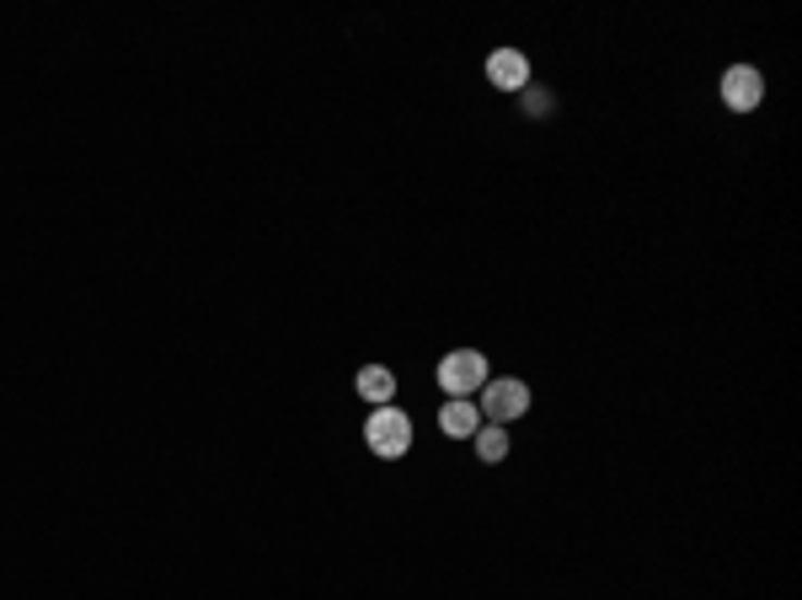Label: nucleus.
<instances>
[{"label":"nucleus","instance_id":"f257e3e1","mask_svg":"<svg viewBox=\"0 0 802 600\" xmlns=\"http://www.w3.org/2000/svg\"><path fill=\"white\" fill-rule=\"evenodd\" d=\"M365 445H370L380 462H396V456H407L412 451V418L402 413V407H374L370 424H365Z\"/></svg>","mask_w":802,"mask_h":600},{"label":"nucleus","instance_id":"f03ea898","mask_svg":"<svg viewBox=\"0 0 802 600\" xmlns=\"http://www.w3.org/2000/svg\"><path fill=\"white\" fill-rule=\"evenodd\" d=\"M488 381H493V376H488V354H477V348H455V354L439 359V387H444V397H477Z\"/></svg>","mask_w":802,"mask_h":600},{"label":"nucleus","instance_id":"7ed1b4c3","mask_svg":"<svg viewBox=\"0 0 802 600\" xmlns=\"http://www.w3.org/2000/svg\"><path fill=\"white\" fill-rule=\"evenodd\" d=\"M477 407H482V418H493V424H519L525 413H530V387L525 381H488L482 392H477Z\"/></svg>","mask_w":802,"mask_h":600},{"label":"nucleus","instance_id":"20e7f679","mask_svg":"<svg viewBox=\"0 0 802 600\" xmlns=\"http://www.w3.org/2000/svg\"><path fill=\"white\" fill-rule=\"evenodd\" d=\"M723 102H728V113H754L765 102V75L754 65H728L723 70Z\"/></svg>","mask_w":802,"mask_h":600},{"label":"nucleus","instance_id":"39448f33","mask_svg":"<svg viewBox=\"0 0 802 600\" xmlns=\"http://www.w3.org/2000/svg\"><path fill=\"white\" fill-rule=\"evenodd\" d=\"M488 81H493L497 91H525L530 86V60L519 54V49H497V54H488Z\"/></svg>","mask_w":802,"mask_h":600},{"label":"nucleus","instance_id":"423d86ee","mask_svg":"<svg viewBox=\"0 0 802 600\" xmlns=\"http://www.w3.org/2000/svg\"><path fill=\"white\" fill-rule=\"evenodd\" d=\"M439 429H444L449 440H471V434L482 429V407L471 397H449L439 407Z\"/></svg>","mask_w":802,"mask_h":600},{"label":"nucleus","instance_id":"0eeeda50","mask_svg":"<svg viewBox=\"0 0 802 600\" xmlns=\"http://www.w3.org/2000/svg\"><path fill=\"white\" fill-rule=\"evenodd\" d=\"M359 397L374 402V407H385V402L396 397V376H391L385 365H365V370H359Z\"/></svg>","mask_w":802,"mask_h":600},{"label":"nucleus","instance_id":"6e6552de","mask_svg":"<svg viewBox=\"0 0 802 600\" xmlns=\"http://www.w3.org/2000/svg\"><path fill=\"white\" fill-rule=\"evenodd\" d=\"M471 440H477V456H482V462H503V456H508V429H503V424H482Z\"/></svg>","mask_w":802,"mask_h":600},{"label":"nucleus","instance_id":"1a4fd4ad","mask_svg":"<svg viewBox=\"0 0 802 600\" xmlns=\"http://www.w3.org/2000/svg\"><path fill=\"white\" fill-rule=\"evenodd\" d=\"M519 97H525V113H552V97H546V91H535V86H525Z\"/></svg>","mask_w":802,"mask_h":600}]
</instances>
